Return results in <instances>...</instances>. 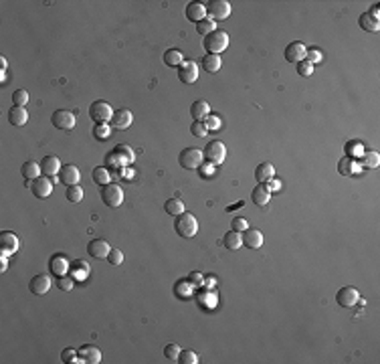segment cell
Segmentation results:
<instances>
[{
  "mask_svg": "<svg viewBox=\"0 0 380 364\" xmlns=\"http://www.w3.org/2000/svg\"><path fill=\"white\" fill-rule=\"evenodd\" d=\"M251 199H253V202L255 204H259V206H265V204H269V201H271V192L263 186V184H259V186H255L253 188V192H251Z\"/></svg>",
  "mask_w": 380,
  "mask_h": 364,
  "instance_id": "cell-27",
  "label": "cell"
},
{
  "mask_svg": "<svg viewBox=\"0 0 380 364\" xmlns=\"http://www.w3.org/2000/svg\"><path fill=\"white\" fill-rule=\"evenodd\" d=\"M378 12H380V8H378V4H374V6H372V10H370L368 14H372L374 18H378Z\"/></svg>",
  "mask_w": 380,
  "mask_h": 364,
  "instance_id": "cell-60",
  "label": "cell"
},
{
  "mask_svg": "<svg viewBox=\"0 0 380 364\" xmlns=\"http://www.w3.org/2000/svg\"><path fill=\"white\" fill-rule=\"evenodd\" d=\"M51 269H53L55 275L61 277V275H65V271L69 269V261H67L63 255H55L53 259H51Z\"/></svg>",
  "mask_w": 380,
  "mask_h": 364,
  "instance_id": "cell-33",
  "label": "cell"
},
{
  "mask_svg": "<svg viewBox=\"0 0 380 364\" xmlns=\"http://www.w3.org/2000/svg\"><path fill=\"white\" fill-rule=\"evenodd\" d=\"M40 170L45 172V176H57L61 172V160L57 156H45L40 160Z\"/></svg>",
  "mask_w": 380,
  "mask_h": 364,
  "instance_id": "cell-21",
  "label": "cell"
},
{
  "mask_svg": "<svg viewBox=\"0 0 380 364\" xmlns=\"http://www.w3.org/2000/svg\"><path fill=\"white\" fill-rule=\"evenodd\" d=\"M202 160H204V152L200 148H184L178 156V164L186 170H198Z\"/></svg>",
  "mask_w": 380,
  "mask_h": 364,
  "instance_id": "cell-3",
  "label": "cell"
},
{
  "mask_svg": "<svg viewBox=\"0 0 380 364\" xmlns=\"http://www.w3.org/2000/svg\"><path fill=\"white\" fill-rule=\"evenodd\" d=\"M51 121H53V125L57 127V130L69 132V130H73V127H75L77 118H75V114H73V112H69V110H57V112L53 114Z\"/></svg>",
  "mask_w": 380,
  "mask_h": 364,
  "instance_id": "cell-7",
  "label": "cell"
},
{
  "mask_svg": "<svg viewBox=\"0 0 380 364\" xmlns=\"http://www.w3.org/2000/svg\"><path fill=\"white\" fill-rule=\"evenodd\" d=\"M206 12H208V18H213L215 23L217 20H225L230 16V4L227 0H210V2H206Z\"/></svg>",
  "mask_w": 380,
  "mask_h": 364,
  "instance_id": "cell-8",
  "label": "cell"
},
{
  "mask_svg": "<svg viewBox=\"0 0 380 364\" xmlns=\"http://www.w3.org/2000/svg\"><path fill=\"white\" fill-rule=\"evenodd\" d=\"M336 302L340 304L342 308H354L358 302H360V293H358L356 287L346 285V287H342L340 291L336 293Z\"/></svg>",
  "mask_w": 380,
  "mask_h": 364,
  "instance_id": "cell-9",
  "label": "cell"
},
{
  "mask_svg": "<svg viewBox=\"0 0 380 364\" xmlns=\"http://www.w3.org/2000/svg\"><path fill=\"white\" fill-rule=\"evenodd\" d=\"M247 229H249V223H247L245 219H241V217H235V219H233V231L243 233V231H247Z\"/></svg>",
  "mask_w": 380,
  "mask_h": 364,
  "instance_id": "cell-54",
  "label": "cell"
},
{
  "mask_svg": "<svg viewBox=\"0 0 380 364\" xmlns=\"http://www.w3.org/2000/svg\"><path fill=\"white\" fill-rule=\"evenodd\" d=\"M295 67H298V73L302 75V77H309L311 73H313V65L309 61H300V63H295Z\"/></svg>",
  "mask_w": 380,
  "mask_h": 364,
  "instance_id": "cell-46",
  "label": "cell"
},
{
  "mask_svg": "<svg viewBox=\"0 0 380 364\" xmlns=\"http://www.w3.org/2000/svg\"><path fill=\"white\" fill-rule=\"evenodd\" d=\"M73 285H75L73 277H67V275H61V277H59V289H61V291H71Z\"/></svg>",
  "mask_w": 380,
  "mask_h": 364,
  "instance_id": "cell-50",
  "label": "cell"
},
{
  "mask_svg": "<svg viewBox=\"0 0 380 364\" xmlns=\"http://www.w3.org/2000/svg\"><path fill=\"white\" fill-rule=\"evenodd\" d=\"M223 65L221 61V55H213V53H206L204 59H202V69L208 71V73H217Z\"/></svg>",
  "mask_w": 380,
  "mask_h": 364,
  "instance_id": "cell-28",
  "label": "cell"
},
{
  "mask_svg": "<svg viewBox=\"0 0 380 364\" xmlns=\"http://www.w3.org/2000/svg\"><path fill=\"white\" fill-rule=\"evenodd\" d=\"M59 178H61V182H63V184L73 186V184H79V180H81V174H79L77 166H73V164H65V166H61Z\"/></svg>",
  "mask_w": 380,
  "mask_h": 364,
  "instance_id": "cell-17",
  "label": "cell"
},
{
  "mask_svg": "<svg viewBox=\"0 0 380 364\" xmlns=\"http://www.w3.org/2000/svg\"><path fill=\"white\" fill-rule=\"evenodd\" d=\"M89 116L95 123H110L112 118H114V110H112V105L108 101H93L91 103V108H89Z\"/></svg>",
  "mask_w": 380,
  "mask_h": 364,
  "instance_id": "cell-5",
  "label": "cell"
},
{
  "mask_svg": "<svg viewBox=\"0 0 380 364\" xmlns=\"http://www.w3.org/2000/svg\"><path fill=\"white\" fill-rule=\"evenodd\" d=\"M29 289L35 293V295H45L49 289H51V277L45 275V273H38L35 275L31 283H29Z\"/></svg>",
  "mask_w": 380,
  "mask_h": 364,
  "instance_id": "cell-15",
  "label": "cell"
},
{
  "mask_svg": "<svg viewBox=\"0 0 380 364\" xmlns=\"http://www.w3.org/2000/svg\"><path fill=\"white\" fill-rule=\"evenodd\" d=\"M188 282L192 283V285H204V275L198 273V271H192L188 275Z\"/></svg>",
  "mask_w": 380,
  "mask_h": 364,
  "instance_id": "cell-53",
  "label": "cell"
},
{
  "mask_svg": "<svg viewBox=\"0 0 380 364\" xmlns=\"http://www.w3.org/2000/svg\"><path fill=\"white\" fill-rule=\"evenodd\" d=\"M362 164L366 168H378L380 164V154L376 152V150H366V152H362Z\"/></svg>",
  "mask_w": 380,
  "mask_h": 364,
  "instance_id": "cell-38",
  "label": "cell"
},
{
  "mask_svg": "<svg viewBox=\"0 0 380 364\" xmlns=\"http://www.w3.org/2000/svg\"><path fill=\"white\" fill-rule=\"evenodd\" d=\"M176 362H180V364H196V362H198V356H196V352H192V350H180Z\"/></svg>",
  "mask_w": 380,
  "mask_h": 364,
  "instance_id": "cell-43",
  "label": "cell"
},
{
  "mask_svg": "<svg viewBox=\"0 0 380 364\" xmlns=\"http://www.w3.org/2000/svg\"><path fill=\"white\" fill-rule=\"evenodd\" d=\"M79 356L85 362H89V364H99L101 362V352L95 346H81L79 348Z\"/></svg>",
  "mask_w": 380,
  "mask_h": 364,
  "instance_id": "cell-29",
  "label": "cell"
},
{
  "mask_svg": "<svg viewBox=\"0 0 380 364\" xmlns=\"http://www.w3.org/2000/svg\"><path fill=\"white\" fill-rule=\"evenodd\" d=\"M119 174H121L123 178H130L134 172H132V170H128V168H119Z\"/></svg>",
  "mask_w": 380,
  "mask_h": 364,
  "instance_id": "cell-57",
  "label": "cell"
},
{
  "mask_svg": "<svg viewBox=\"0 0 380 364\" xmlns=\"http://www.w3.org/2000/svg\"><path fill=\"white\" fill-rule=\"evenodd\" d=\"M338 170H340V174H344V176H352V174L358 172L356 162H354L350 156H346V158L340 160V166H338Z\"/></svg>",
  "mask_w": 380,
  "mask_h": 364,
  "instance_id": "cell-37",
  "label": "cell"
},
{
  "mask_svg": "<svg viewBox=\"0 0 380 364\" xmlns=\"http://www.w3.org/2000/svg\"><path fill=\"white\" fill-rule=\"evenodd\" d=\"M202 123L206 125V130H219V127H221V118L215 116V114H208Z\"/></svg>",
  "mask_w": 380,
  "mask_h": 364,
  "instance_id": "cell-47",
  "label": "cell"
},
{
  "mask_svg": "<svg viewBox=\"0 0 380 364\" xmlns=\"http://www.w3.org/2000/svg\"><path fill=\"white\" fill-rule=\"evenodd\" d=\"M213 166H215V164H210V162H208V164H200V168H198V170H200V176L206 178V176L213 174V172H215Z\"/></svg>",
  "mask_w": 380,
  "mask_h": 364,
  "instance_id": "cell-56",
  "label": "cell"
},
{
  "mask_svg": "<svg viewBox=\"0 0 380 364\" xmlns=\"http://www.w3.org/2000/svg\"><path fill=\"white\" fill-rule=\"evenodd\" d=\"M174 231L180 235L184 239H190L194 237L198 233V221L192 212H182V215L174 217Z\"/></svg>",
  "mask_w": 380,
  "mask_h": 364,
  "instance_id": "cell-1",
  "label": "cell"
},
{
  "mask_svg": "<svg viewBox=\"0 0 380 364\" xmlns=\"http://www.w3.org/2000/svg\"><path fill=\"white\" fill-rule=\"evenodd\" d=\"M101 201H103L105 206H110V208L119 206L123 202V190H121V186L114 184V182L101 186Z\"/></svg>",
  "mask_w": 380,
  "mask_h": 364,
  "instance_id": "cell-4",
  "label": "cell"
},
{
  "mask_svg": "<svg viewBox=\"0 0 380 364\" xmlns=\"http://www.w3.org/2000/svg\"><path fill=\"white\" fill-rule=\"evenodd\" d=\"M0 67H2V75H4V71H6V59L4 57H0Z\"/></svg>",
  "mask_w": 380,
  "mask_h": 364,
  "instance_id": "cell-61",
  "label": "cell"
},
{
  "mask_svg": "<svg viewBox=\"0 0 380 364\" xmlns=\"http://www.w3.org/2000/svg\"><path fill=\"white\" fill-rule=\"evenodd\" d=\"M174 293H176L178 297H182V299L190 297V295H192V283H190L188 280H182V282H178V283L174 285Z\"/></svg>",
  "mask_w": 380,
  "mask_h": 364,
  "instance_id": "cell-40",
  "label": "cell"
},
{
  "mask_svg": "<svg viewBox=\"0 0 380 364\" xmlns=\"http://www.w3.org/2000/svg\"><path fill=\"white\" fill-rule=\"evenodd\" d=\"M6 267H8V263H6V257L2 255V259H0V271H6Z\"/></svg>",
  "mask_w": 380,
  "mask_h": 364,
  "instance_id": "cell-59",
  "label": "cell"
},
{
  "mask_svg": "<svg viewBox=\"0 0 380 364\" xmlns=\"http://www.w3.org/2000/svg\"><path fill=\"white\" fill-rule=\"evenodd\" d=\"M112 247L110 243L105 241V239H93L89 245H87V253L91 257H95V259H108V255H110Z\"/></svg>",
  "mask_w": 380,
  "mask_h": 364,
  "instance_id": "cell-16",
  "label": "cell"
},
{
  "mask_svg": "<svg viewBox=\"0 0 380 364\" xmlns=\"http://www.w3.org/2000/svg\"><path fill=\"white\" fill-rule=\"evenodd\" d=\"M305 55H307V47L304 45V42H300V40L289 42V45L285 47V59L289 63H300V61L305 59Z\"/></svg>",
  "mask_w": 380,
  "mask_h": 364,
  "instance_id": "cell-13",
  "label": "cell"
},
{
  "mask_svg": "<svg viewBox=\"0 0 380 364\" xmlns=\"http://www.w3.org/2000/svg\"><path fill=\"white\" fill-rule=\"evenodd\" d=\"M206 125L202 121H192V125H190V134L196 136V138H204L206 136Z\"/></svg>",
  "mask_w": 380,
  "mask_h": 364,
  "instance_id": "cell-48",
  "label": "cell"
},
{
  "mask_svg": "<svg viewBox=\"0 0 380 364\" xmlns=\"http://www.w3.org/2000/svg\"><path fill=\"white\" fill-rule=\"evenodd\" d=\"M71 273H73V280H77V282H83L85 277L89 275V265L85 263V261H75V265L71 267Z\"/></svg>",
  "mask_w": 380,
  "mask_h": 364,
  "instance_id": "cell-35",
  "label": "cell"
},
{
  "mask_svg": "<svg viewBox=\"0 0 380 364\" xmlns=\"http://www.w3.org/2000/svg\"><path fill=\"white\" fill-rule=\"evenodd\" d=\"M305 61H309L311 65H313V63H320V61H322V51H320V49H307Z\"/></svg>",
  "mask_w": 380,
  "mask_h": 364,
  "instance_id": "cell-52",
  "label": "cell"
},
{
  "mask_svg": "<svg viewBox=\"0 0 380 364\" xmlns=\"http://www.w3.org/2000/svg\"><path fill=\"white\" fill-rule=\"evenodd\" d=\"M8 121L12 125H25L29 121V112L25 108H20V105H12V108L8 110Z\"/></svg>",
  "mask_w": 380,
  "mask_h": 364,
  "instance_id": "cell-22",
  "label": "cell"
},
{
  "mask_svg": "<svg viewBox=\"0 0 380 364\" xmlns=\"http://www.w3.org/2000/svg\"><path fill=\"white\" fill-rule=\"evenodd\" d=\"M114 152H115V154H119V156L123 158V162H125V164H132V162L136 160L134 150H132V146H128V144H117V146L114 148Z\"/></svg>",
  "mask_w": 380,
  "mask_h": 364,
  "instance_id": "cell-34",
  "label": "cell"
},
{
  "mask_svg": "<svg viewBox=\"0 0 380 364\" xmlns=\"http://www.w3.org/2000/svg\"><path fill=\"white\" fill-rule=\"evenodd\" d=\"M202 45L206 49V53H213V55H221L227 47H228V35L225 31H213L210 35L204 37L202 40Z\"/></svg>",
  "mask_w": 380,
  "mask_h": 364,
  "instance_id": "cell-2",
  "label": "cell"
},
{
  "mask_svg": "<svg viewBox=\"0 0 380 364\" xmlns=\"http://www.w3.org/2000/svg\"><path fill=\"white\" fill-rule=\"evenodd\" d=\"M243 245L249 249H259L263 245V235L257 229H247L243 231Z\"/></svg>",
  "mask_w": 380,
  "mask_h": 364,
  "instance_id": "cell-20",
  "label": "cell"
},
{
  "mask_svg": "<svg viewBox=\"0 0 380 364\" xmlns=\"http://www.w3.org/2000/svg\"><path fill=\"white\" fill-rule=\"evenodd\" d=\"M164 210H166V215H170V217H178L184 212V202L180 199H168L164 202Z\"/></svg>",
  "mask_w": 380,
  "mask_h": 364,
  "instance_id": "cell-30",
  "label": "cell"
},
{
  "mask_svg": "<svg viewBox=\"0 0 380 364\" xmlns=\"http://www.w3.org/2000/svg\"><path fill=\"white\" fill-rule=\"evenodd\" d=\"M93 136H95L99 142L108 140V138L112 136V127H110V123H95V125H93Z\"/></svg>",
  "mask_w": 380,
  "mask_h": 364,
  "instance_id": "cell-42",
  "label": "cell"
},
{
  "mask_svg": "<svg viewBox=\"0 0 380 364\" xmlns=\"http://www.w3.org/2000/svg\"><path fill=\"white\" fill-rule=\"evenodd\" d=\"M108 263L110 265H121L123 263V253L117 247H112V251L108 255Z\"/></svg>",
  "mask_w": 380,
  "mask_h": 364,
  "instance_id": "cell-45",
  "label": "cell"
},
{
  "mask_svg": "<svg viewBox=\"0 0 380 364\" xmlns=\"http://www.w3.org/2000/svg\"><path fill=\"white\" fill-rule=\"evenodd\" d=\"M18 247H20V243L14 233H10V231L0 233V255H4V257L14 255L18 251Z\"/></svg>",
  "mask_w": 380,
  "mask_h": 364,
  "instance_id": "cell-10",
  "label": "cell"
},
{
  "mask_svg": "<svg viewBox=\"0 0 380 364\" xmlns=\"http://www.w3.org/2000/svg\"><path fill=\"white\" fill-rule=\"evenodd\" d=\"M213 31H217V23L213 18H204V20H200V23H196V33L198 35H202V37H206V35H210Z\"/></svg>",
  "mask_w": 380,
  "mask_h": 364,
  "instance_id": "cell-39",
  "label": "cell"
},
{
  "mask_svg": "<svg viewBox=\"0 0 380 364\" xmlns=\"http://www.w3.org/2000/svg\"><path fill=\"white\" fill-rule=\"evenodd\" d=\"M91 178H93V182H97L99 186H105V184H110V182H112L110 170H108V168H103V166H99V168H95V170H93Z\"/></svg>",
  "mask_w": 380,
  "mask_h": 364,
  "instance_id": "cell-36",
  "label": "cell"
},
{
  "mask_svg": "<svg viewBox=\"0 0 380 364\" xmlns=\"http://www.w3.org/2000/svg\"><path fill=\"white\" fill-rule=\"evenodd\" d=\"M263 186L271 192V190H279V188H281V182H279L277 178H269L267 182H263Z\"/></svg>",
  "mask_w": 380,
  "mask_h": 364,
  "instance_id": "cell-55",
  "label": "cell"
},
{
  "mask_svg": "<svg viewBox=\"0 0 380 364\" xmlns=\"http://www.w3.org/2000/svg\"><path fill=\"white\" fill-rule=\"evenodd\" d=\"M204 158L210 162V164H223L225 158H227V146L221 142V140H213L208 142L206 148H204Z\"/></svg>",
  "mask_w": 380,
  "mask_h": 364,
  "instance_id": "cell-6",
  "label": "cell"
},
{
  "mask_svg": "<svg viewBox=\"0 0 380 364\" xmlns=\"http://www.w3.org/2000/svg\"><path fill=\"white\" fill-rule=\"evenodd\" d=\"M178 354H180V346H178V344H166L164 356H166L168 360H178Z\"/></svg>",
  "mask_w": 380,
  "mask_h": 364,
  "instance_id": "cell-49",
  "label": "cell"
},
{
  "mask_svg": "<svg viewBox=\"0 0 380 364\" xmlns=\"http://www.w3.org/2000/svg\"><path fill=\"white\" fill-rule=\"evenodd\" d=\"M12 101H14V105H20V108H25V105L29 103V91H25V89H16V91L12 93Z\"/></svg>",
  "mask_w": 380,
  "mask_h": 364,
  "instance_id": "cell-44",
  "label": "cell"
},
{
  "mask_svg": "<svg viewBox=\"0 0 380 364\" xmlns=\"http://www.w3.org/2000/svg\"><path fill=\"white\" fill-rule=\"evenodd\" d=\"M196 302L202 310H215L217 308V302H219V297L215 291H210L208 287H202L198 293H196Z\"/></svg>",
  "mask_w": 380,
  "mask_h": 364,
  "instance_id": "cell-18",
  "label": "cell"
},
{
  "mask_svg": "<svg viewBox=\"0 0 380 364\" xmlns=\"http://www.w3.org/2000/svg\"><path fill=\"white\" fill-rule=\"evenodd\" d=\"M83 188L79 186V184H73V186H67V192H65V197H67V201L69 202H81L83 201Z\"/></svg>",
  "mask_w": 380,
  "mask_h": 364,
  "instance_id": "cell-41",
  "label": "cell"
},
{
  "mask_svg": "<svg viewBox=\"0 0 380 364\" xmlns=\"http://www.w3.org/2000/svg\"><path fill=\"white\" fill-rule=\"evenodd\" d=\"M132 121H134V116H132V112L130 110H125V108H121V110H115L114 112V118H112V127H115V130H128V127L132 125Z\"/></svg>",
  "mask_w": 380,
  "mask_h": 364,
  "instance_id": "cell-14",
  "label": "cell"
},
{
  "mask_svg": "<svg viewBox=\"0 0 380 364\" xmlns=\"http://www.w3.org/2000/svg\"><path fill=\"white\" fill-rule=\"evenodd\" d=\"M178 79L182 83H186V85L196 83V79H198V65L194 61H184L182 65L178 67Z\"/></svg>",
  "mask_w": 380,
  "mask_h": 364,
  "instance_id": "cell-11",
  "label": "cell"
},
{
  "mask_svg": "<svg viewBox=\"0 0 380 364\" xmlns=\"http://www.w3.org/2000/svg\"><path fill=\"white\" fill-rule=\"evenodd\" d=\"M186 16L188 20H194V23H200V20H204L208 16L206 12V2H190L186 6Z\"/></svg>",
  "mask_w": 380,
  "mask_h": 364,
  "instance_id": "cell-19",
  "label": "cell"
},
{
  "mask_svg": "<svg viewBox=\"0 0 380 364\" xmlns=\"http://www.w3.org/2000/svg\"><path fill=\"white\" fill-rule=\"evenodd\" d=\"M206 280H208V282H206V287H213V285L217 283V277H215V275H208Z\"/></svg>",
  "mask_w": 380,
  "mask_h": 364,
  "instance_id": "cell-58",
  "label": "cell"
},
{
  "mask_svg": "<svg viewBox=\"0 0 380 364\" xmlns=\"http://www.w3.org/2000/svg\"><path fill=\"white\" fill-rule=\"evenodd\" d=\"M275 176V166H273L271 162H263V164H259L257 168H255V180L257 182H267L269 178H273Z\"/></svg>",
  "mask_w": 380,
  "mask_h": 364,
  "instance_id": "cell-24",
  "label": "cell"
},
{
  "mask_svg": "<svg viewBox=\"0 0 380 364\" xmlns=\"http://www.w3.org/2000/svg\"><path fill=\"white\" fill-rule=\"evenodd\" d=\"M31 192L37 197V199H47L51 197V192H53V182L49 176H38L37 180L31 182Z\"/></svg>",
  "mask_w": 380,
  "mask_h": 364,
  "instance_id": "cell-12",
  "label": "cell"
},
{
  "mask_svg": "<svg viewBox=\"0 0 380 364\" xmlns=\"http://www.w3.org/2000/svg\"><path fill=\"white\" fill-rule=\"evenodd\" d=\"M164 63H166L168 67H180L182 63H184L182 51H178V49H168V51L164 53Z\"/></svg>",
  "mask_w": 380,
  "mask_h": 364,
  "instance_id": "cell-32",
  "label": "cell"
},
{
  "mask_svg": "<svg viewBox=\"0 0 380 364\" xmlns=\"http://www.w3.org/2000/svg\"><path fill=\"white\" fill-rule=\"evenodd\" d=\"M360 27L364 29V31H368V33H378V29H380V23H378V18H374L372 14H368V12H362L360 14Z\"/></svg>",
  "mask_w": 380,
  "mask_h": 364,
  "instance_id": "cell-31",
  "label": "cell"
},
{
  "mask_svg": "<svg viewBox=\"0 0 380 364\" xmlns=\"http://www.w3.org/2000/svg\"><path fill=\"white\" fill-rule=\"evenodd\" d=\"M40 172H43V170H40V164H37V162H33V160H29V162H25L23 164V168H20V174L25 176V180H37L38 176H40Z\"/></svg>",
  "mask_w": 380,
  "mask_h": 364,
  "instance_id": "cell-26",
  "label": "cell"
},
{
  "mask_svg": "<svg viewBox=\"0 0 380 364\" xmlns=\"http://www.w3.org/2000/svg\"><path fill=\"white\" fill-rule=\"evenodd\" d=\"M210 114V108L204 99H196L192 105H190V116L194 118V121H204V118Z\"/></svg>",
  "mask_w": 380,
  "mask_h": 364,
  "instance_id": "cell-23",
  "label": "cell"
},
{
  "mask_svg": "<svg viewBox=\"0 0 380 364\" xmlns=\"http://www.w3.org/2000/svg\"><path fill=\"white\" fill-rule=\"evenodd\" d=\"M223 243L228 251H237L243 247V235L239 231H228L225 237H223Z\"/></svg>",
  "mask_w": 380,
  "mask_h": 364,
  "instance_id": "cell-25",
  "label": "cell"
},
{
  "mask_svg": "<svg viewBox=\"0 0 380 364\" xmlns=\"http://www.w3.org/2000/svg\"><path fill=\"white\" fill-rule=\"evenodd\" d=\"M105 162H108V166H114V168H123V166H125L123 158H121L119 154H115V152L108 154V158H105Z\"/></svg>",
  "mask_w": 380,
  "mask_h": 364,
  "instance_id": "cell-51",
  "label": "cell"
}]
</instances>
